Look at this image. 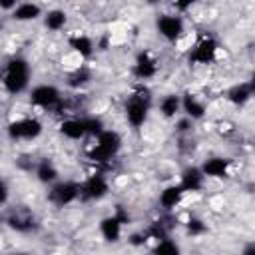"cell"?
<instances>
[{
    "mask_svg": "<svg viewBox=\"0 0 255 255\" xmlns=\"http://www.w3.org/2000/svg\"><path fill=\"white\" fill-rule=\"evenodd\" d=\"M36 177L40 183H54L58 179V167L50 159H42L36 167Z\"/></svg>",
    "mask_w": 255,
    "mask_h": 255,
    "instance_id": "cell-23",
    "label": "cell"
},
{
    "mask_svg": "<svg viewBox=\"0 0 255 255\" xmlns=\"http://www.w3.org/2000/svg\"><path fill=\"white\" fill-rule=\"evenodd\" d=\"M251 92H253V86L251 84H237V86H233L227 92V100L231 104H235V106H243V104L249 102Z\"/></svg>",
    "mask_w": 255,
    "mask_h": 255,
    "instance_id": "cell-22",
    "label": "cell"
},
{
    "mask_svg": "<svg viewBox=\"0 0 255 255\" xmlns=\"http://www.w3.org/2000/svg\"><path fill=\"white\" fill-rule=\"evenodd\" d=\"M145 2H147V4H151V6H153V4H159V2H161V0H145Z\"/></svg>",
    "mask_w": 255,
    "mask_h": 255,
    "instance_id": "cell-30",
    "label": "cell"
},
{
    "mask_svg": "<svg viewBox=\"0 0 255 255\" xmlns=\"http://www.w3.org/2000/svg\"><path fill=\"white\" fill-rule=\"evenodd\" d=\"M159 70V62L155 58L153 52L149 50H141L137 56H135V62H133V76L137 80H151Z\"/></svg>",
    "mask_w": 255,
    "mask_h": 255,
    "instance_id": "cell-10",
    "label": "cell"
},
{
    "mask_svg": "<svg viewBox=\"0 0 255 255\" xmlns=\"http://www.w3.org/2000/svg\"><path fill=\"white\" fill-rule=\"evenodd\" d=\"M42 16V8L36 2H18V6L12 10V18L16 22H32Z\"/></svg>",
    "mask_w": 255,
    "mask_h": 255,
    "instance_id": "cell-16",
    "label": "cell"
},
{
    "mask_svg": "<svg viewBox=\"0 0 255 255\" xmlns=\"http://www.w3.org/2000/svg\"><path fill=\"white\" fill-rule=\"evenodd\" d=\"M229 167H231V159L227 157H221V155H213V157H207L203 163H201V171L205 177H211V179H221V177H227L229 173Z\"/></svg>",
    "mask_w": 255,
    "mask_h": 255,
    "instance_id": "cell-11",
    "label": "cell"
},
{
    "mask_svg": "<svg viewBox=\"0 0 255 255\" xmlns=\"http://www.w3.org/2000/svg\"><path fill=\"white\" fill-rule=\"evenodd\" d=\"M30 84V64L16 56V58H10L6 64H4V70H2V86L8 94L16 96V94H22Z\"/></svg>",
    "mask_w": 255,
    "mask_h": 255,
    "instance_id": "cell-2",
    "label": "cell"
},
{
    "mask_svg": "<svg viewBox=\"0 0 255 255\" xmlns=\"http://www.w3.org/2000/svg\"><path fill=\"white\" fill-rule=\"evenodd\" d=\"M193 4H195V0H173V8L177 12H187Z\"/></svg>",
    "mask_w": 255,
    "mask_h": 255,
    "instance_id": "cell-27",
    "label": "cell"
},
{
    "mask_svg": "<svg viewBox=\"0 0 255 255\" xmlns=\"http://www.w3.org/2000/svg\"><path fill=\"white\" fill-rule=\"evenodd\" d=\"M153 253H159V255H175V253H179V245L165 235V237H161V239L155 241Z\"/></svg>",
    "mask_w": 255,
    "mask_h": 255,
    "instance_id": "cell-25",
    "label": "cell"
},
{
    "mask_svg": "<svg viewBox=\"0 0 255 255\" xmlns=\"http://www.w3.org/2000/svg\"><path fill=\"white\" fill-rule=\"evenodd\" d=\"M10 197V189H8V183L4 177H0V205H4Z\"/></svg>",
    "mask_w": 255,
    "mask_h": 255,
    "instance_id": "cell-28",
    "label": "cell"
},
{
    "mask_svg": "<svg viewBox=\"0 0 255 255\" xmlns=\"http://www.w3.org/2000/svg\"><path fill=\"white\" fill-rule=\"evenodd\" d=\"M185 227H187V233H189V235H201V233H205V229H207V225H205L203 219H199V217H189L187 223H185Z\"/></svg>",
    "mask_w": 255,
    "mask_h": 255,
    "instance_id": "cell-26",
    "label": "cell"
},
{
    "mask_svg": "<svg viewBox=\"0 0 255 255\" xmlns=\"http://www.w3.org/2000/svg\"><path fill=\"white\" fill-rule=\"evenodd\" d=\"M90 80H92L90 72H88L86 68L78 66V68L68 76V86H72V88H84L86 84H90Z\"/></svg>",
    "mask_w": 255,
    "mask_h": 255,
    "instance_id": "cell-24",
    "label": "cell"
},
{
    "mask_svg": "<svg viewBox=\"0 0 255 255\" xmlns=\"http://www.w3.org/2000/svg\"><path fill=\"white\" fill-rule=\"evenodd\" d=\"M110 191V181L104 173H92L84 183H80V199L82 201H98L106 197Z\"/></svg>",
    "mask_w": 255,
    "mask_h": 255,
    "instance_id": "cell-7",
    "label": "cell"
},
{
    "mask_svg": "<svg viewBox=\"0 0 255 255\" xmlns=\"http://www.w3.org/2000/svg\"><path fill=\"white\" fill-rule=\"evenodd\" d=\"M48 199H50V203H54L58 207L70 205L76 199H80V183L78 181H58L52 185Z\"/></svg>",
    "mask_w": 255,
    "mask_h": 255,
    "instance_id": "cell-9",
    "label": "cell"
},
{
    "mask_svg": "<svg viewBox=\"0 0 255 255\" xmlns=\"http://www.w3.org/2000/svg\"><path fill=\"white\" fill-rule=\"evenodd\" d=\"M159 114L163 118H175V114L181 110V98L177 94H167L159 100Z\"/></svg>",
    "mask_w": 255,
    "mask_h": 255,
    "instance_id": "cell-20",
    "label": "cell"
},
{
    "mask_svg": "<svg viewBox=\"0 0 255 255\" xmlns=\"http://www.w3.org/2000/svg\"><path fill=\"white\" fill-rule=\"evenodd\" d=\"M66 22H68V14H66L64 10H60V8L48 10V12L44 14V26H46V30H50V32H60V30L66 26Z\"/></svg>",
    "mask_w": 255,
    "mask_h": 255,
    "instance_id": "cell-19",
    "label": "cell"
},
{
    "mask_svg": "<svg viewBox=\"0 0 255 255\" xmlns=\"http://www.w3.org/2000/svg\"><path fill=\"white\" fill-rule=\"evenodd\" d=\"M155 28L161 38H165L167 42H175L183 36L185 22L179 14H159L155 20Z\"/></svg>",
    "mask_w": 255,
    "mask_h": 255,
    "instance_id": "cell-8",
    "label": "cell"
},
{
    "mask_svg": "<svg viewBox=\"0 0 255 255\" xmlns=\"http://www.w3.org/2000/svg\"><path fill=\"white\" fill-rule=\"evenodd\" d=\"M149 110H151V92L139 84L131 90V94L128 96L126 106H124V114H126L128 124L131 128H141L147 122Z\"/></svg>",
    "mask_w": 255,
    "mask_h": 255,
    "instance_id": "cell-1",
    "label": "cell"
},
{
    "mask_svg": "<svg viewBox=\"0 0 255 255\" xmlns=\"http://www.w3.org/2000/svg\"><path fill=\"white\" fill-rule=\"evenodd\" d=\"M30 104L42 110H62L64 98L62 92L52 84H38L30 90Z\"/></svg>",
    "mask_w": 255,
    "mask_h": 255,
    "instance_id": "cell-4",
    "label": "cell"
},
{
    "mask_svg": "<svg viewBox=\"0 0 255 255\" xmlns=\"http://www.w3.org/2000/svg\"><path fill=\"white\" fill-rule=\"evenodd\" d=\"M16 6H18V0H0V8L2 10H10L12 12Z\"/></svg>",
    "mask_w": 255,
    "mask_h": 255,
    "instance_id": "cell-29",
    "label": "cell"
},
{
    "mask_svg": "<svg viewBox=\"0 0 255 255\" xmlns=\"http://www.w3.org/2000/svg\"><path fill=\"white\" fill-rule=\"evenodd\" d=\"M70 48H72V52L76 56L88 58L94 52V40L90 36H86V34H76V36L70 38Z\"/></svg>",
    "mask_w": 255,
    "mask_h": 255,
    "instance_id": "cell-18",
    "label": "cell"
},
{
    "mask_svg": "<svg viewBox=\"0 0 255 255\" xmlns=\"http://www.w3.org/2000/svg\"><path fill=\"white\" fill-rule=\"evenodd\" d=\"M60 133H62L66 139H72V141L84 139V137L88 135L84 118H66V120L60 124Z\"/></svg>",
    "mask_w": 255,
    "mask_h": 255,
    "instance_id": "cell-12",
    "label": "cell"
},
{
    "mask_svg": "<svg viewBox=\"0 0 255 255\" xmlns=\"http://www.w3.org/2000/svg\"><path fill=\"white\" fill-rule=\"evenodd\" d=\"M217 50H219L217 40L211 34H203V36L197 38V42L189 50V62L191 64H197V66L213 64L215 58H217Z\"/></svg>",
    "mask_w": 255,
    "mask_h": 255,
    "instance_id": "cell-5",
    "label": "cell"
},
{
    "mask_svg": "<svg viewBox=\"0 0 255 255\" xmlns=\"http://www.w3.org/2000/svg\"><path fill=\"white\" fill-rule=\"evenodd\" d=\"M122 149V135L114 129H102L94 135V143L88 147V159L94 163H108Z\"/></svg>",
    "mask_w": 255,
    "mask_h": 255,
    "instance_id": "cell-3",
    "label": "cell"
},
{
    "mask_svg": "<svg viewBox=\"0 0 255 255\" xmlns=\"http://www.w3.org/2000/svg\"><path fill=\"white\" fill-rule=\"evenodd\" d=\"M42 129H44L42 122L38 118H32V116H24V118H18V120L8 124V135L12 139H18V141L36 139L42 133Z\"/></svg>",
    "mask_w": 255,
    "mask_h": 255,
    "instance_id": "cell-6",
    "label": "cell"
},
{
    "mask_svg": "<svg viewBox=\"0 0 255 255\" xmlns=\"http://www.w3.org/2000/svg\"><path fill=\"white\" fill-rule=\"evenodd\" d=\"M205 183V175L199 167H185L183 173H181V181L179 185L183 187V191H199Z\"/></svg>",
    "mask_w": 255,
    "mask_h": 255,
    "instance_id": "cell-15",
    "label": "cell"
},
{
    "mask_svg": "<svg viewBox=\"0 0 255 255\" xmlns=\"http://www.w3.org/2000/svg\"><path fill=\"white\" fill-rule=\"evenodd\" d=\"M181 110L185 112V116L189 118V120H199V118H203L205 116V106L197 100V96H193V94H185L183 98H181Z\"/></svg>",
    "mask_w": 255,
    "mask_h": 255,
    "instance_id": "cell-17",
    "label": "cell"
},
{
    "mask_svg": "<svg viewBox=\"0 0 255 255\" xmlns=\"http://www.w3.org/2000/svg\"><path fill=\"white\" fill-rule=\"evenodd\" d=\"M122 227H124V221L120 219L118 213L108 215V217H104V219L100 221V233H102V237H104L106 241H110V243H114V241H118V239L122 237Z\"/></svg>",
    "mask_w": 255,
    "mask_h": 255,
    "instance_id": "cell-13",
    "label": "cell"
},
{
    "mask_svg": "<svg viewBox=\"0 0 255 255\" xmlns=\"http://www.w3.org/2000/svg\"><path fill=\"white\" fill-rule=\"evenodd\" d=\"M8 225L14 229V231H20V233H26L34 227V217L26 211H14L10 217H8Z\"/></svg>",
    "mask_w": 255,
    "mask_h": 255,
    "instance_id": "cell-21",
    "label": "cell"
},
{
    "mask_svg": "<svg viewBox=\"0 0 255 255\" xmlns=\"http://www.w3.org/2000/svg\"><path fill=\"white\" fill-rule=\"evenodd\" d=\"M183 195H185V191H183V187L177 183H171V185H167V187H163L161 189V193H159V205L165 209V211H171V209H175L181 201H183Z\"/></svg>",
    "mask_w": 255,
    "mask_h": 255,
    "instance_id": "cell-14",
    "label": "cell"
}]
</instances>
